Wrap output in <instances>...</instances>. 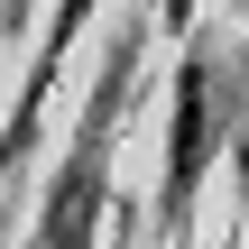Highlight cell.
Here are the masks:
<instances>
[{"label": "cell", "mask_w": 249, "mask_h": 249, "mask_svg": "<svg viewBox=\"0 0 249 249\" xmlns=\"http://www.w3.org/2000/svg\"><path fill=\"white\" fill-rule=\"evenodd\" d=\"M102 249H148V231H139V203H120V194H111V213H102Z\"/></svg>", "instance_id": "cell-3"}, {"label": "cell", "mask_w": 249, "mask_h": 249, "mask_svg": "<svg viewBox=\"0 0 249 249\" xmlns=\"http://www.w3.org/2000/svg\"><path fill=\"white\" fill-rule=\"evenodd\" d=\"M176 249H203V240H176Z\"/></svg>", "instance_id": "cell-5"}, {"label": "cell", "mask_w": 249, "mask_h": 249, "mask_svg": "<svg viewBox=\"0 0 249 249\" xmlns=\"http://www.w3.org/2000/svg\"><path fill=\"white\" fill-rule=\"evenodd\" d=\"M18 9H28V0H0V18H9V28H18Z\"/></svg>", "instance_id": "cell-4"}, {"label": "cell", "mask_w": 249, "mask_h": 249, "mask_svg": "<svg viewBox=\"0 0 249 249\" xmlns=\"http://www.w3.org/2000/svg\"><path fill=\"white\" fill-rule=\"evenodd\" d=\"M222 157H231V111L213 92V37H185L166 74V157H157V240L166 249L194 240V213Z\"/></svg>", "instance_id": "cell-1"}, {"label": "cell", "mask_w": 249, "mask_h": 249, "mask_svg": "<svg viewBox=\"0 0 249 249\" xmlns=\"http://www.w3.org/2000/svg\"><path fill=\"white\" fill-rule=\"evenodd\" d=\"M92 9H102V0H55V9H46V28H37V46H28V74H18V92H9V120H0V194H9V185H18V166L37 157L46 102H55V83H65V55L83 46Z\"/></svg>", "instance_id": "cell-2"}]
</instances>
